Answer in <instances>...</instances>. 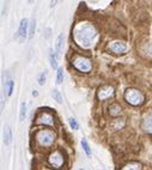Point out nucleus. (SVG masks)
<instances>
[{
    "instance_id": "f257e3e1",
    "label": "nucleus",
    "mask_w": 152,
    "mask_h": 170,
    "mask_svg": "<svg viewBox=\"0 0 152 170\" xmlns=\"http://www.w3.org/2000/svg\"><path fill=\"white\" fill-rule=\"evenodd\" d=\"M96 36H97L96 29L89 23L78 24L74 29L76 41L78 42V44H80L81 47H85V48L91 47L94 44Z\"/></svg>"
},
{
    "instance_id": "f03ea898",
    "label": "nucleus",
    "mask_w": 152,
    "mask_h": 170,
    "mask_svg": "<svg viewBox=\"0 0 152 170\" xmlns=\"http://www.w3.org/2000/svg\"><path fill=\"white\" fill-rule=\"evenodd\" d=\"M125 98L126 101L132 104V105H139L144 102V96L140 91L135 90V89H128L125 92Z\"/></svg>"
},
{
    "instance_id": "7ed1b4c3",
    "label": "nucleus",
    "mask_w": 152,
    "mask_h": 170,
    "mask_svg": "<svg viewBox=\"0 0 152 170\" xmlns=\"http://www.w3.org/2000/svg\"><path fill=\"white\" fill-rule=\"evenodd\" d=\"M37 140H39V143L42 145V146H49L53 144V141L55 139V134L52 132V131H40L36 135Z\"/></svg>"
},
{
    "instance_id": "20e7f679",
    "label": "nucleus",
    "mask_w": 152,
    "mask_h": 170,
    "mask_svg": "<svg viewBox=\"0 0 152 170\" xmlns=\"http://www.w3.org/2000/svg\"><path fill=\"white\" fill-rule=\"evenodd\" d=\"M73 66L80 71V72H90L91 68H92V65H91V61L86 58H77L74 61H73Z\"/></svg>"
},
{
    "instance_id": "39448f33",
    "label": "nucleus",
    "mask_w": 152,
    "mask_h": 170,
    "mask_svg": "<svg viewBox=\"0 0 152 170\" xmlns=\"http://www.w3.org/2000/svg\"><path fill=\"white\" fill-rule=\"evenodd\" d=\"M49 163L54 166V168H60L64 164V157L60 152H53L49 156Z\"/></svg>"
},
{
    "instance_id": "423d86ee",
    "label": "nucleus",
    "mask_w": 152,
    "mask_h": 170,
    "mask_svg": "<svg viewBox=\"0 0 152 170\" xmlns=\"http://www.w3.org/2000/svg\"><path fill=\"white\" fill-rule=\"evenodd\" d=\"M113 94H114V89L111 86H109V85H105V86L100 88V90H98V98L100 100H107L110 96H113Z\"/></svg>"
},
{
    "instance_id": "0eeeda50",
    "label": "nucleus",
    "mask_w": 152,
    "mask_h": 170,
    "mask_svg": "<svg viewBox=\"0 0 152 170\" xmlns=\"http://www.w3.org/2000/svg\"><path fill=\"white\" fill-rule=\"evenodd\" d=\"M109 48H110L114 53H117V54H124V53L127 52V46H126L125 43H122V42H119V41L113 42V43L109 46Z\"/></svg>"
},
{
    "instance_id": "6e6552de",
    "label": "nucleus",
    "mask_w": 152,
    "mask_h": 170,
    "mask_svg": "<svg viewBox=\"0 0 152 170\" xmlns=\"http://www.w3.org/2000/svg\"><path fill=\"white\" fill-rule=\"evenodd\" d=\"M28 26H29V23H28V19L26 18H23L19 23V29H18V36L24 40L26 36H28Z\"/></svg>"
},
{
    "instance_id": "1a4fd4ad",
    "label": "nucleus",
    "mask_w": 152,
    "mask_h": 170,
    "mask_svg": "<svg viewBox=\"0 0 152 170\" xmlns=\"http://www.w3.org/2000/svg\"><path fill=\"white\" fill-rule=\"evenodd\" d=\"M36 124H43V125L54 126V120H53V116L50 114H48V113H43V114H41L37 118Z\"/></svg>"
},
{
    "instance_id": "9d476101",
    "label": "nucleus",
    "mask_w": 152,
    "mask_h": 170,
    "mask_svg": "<svg viewBox=\"0 0 152 170\" xmlns=\"http://www.w3.org/2000/svg\"><path fill=\"white\" fill-rule=\"evenodd\" d=\"M141 127L144 128L145 132L152 134V113L151 114H147L144 120H143V124H141Z\"/></svg>"
},
{
    "instance_id": "9b49d317",
    "label": "nucleus",
    "mask_w": 152,
    "mask_h": 170,
    "mask_svg": "<svg viewBox=\"0 0 152 170\" xmlns=\"http://www.w3.org/2000/svg\"><path fill=\"white\" fill-rule=\"evenodd\" d=\"M63 46H64V35L60 34L56 39V42H55V50H56L57 56H60L63 53Z\"/></svg>"
},
{
    "instance_id": "f8f14e48",
    "label": "nucleus",
    "mask_w": 152,
    "mask_h": 170,
    "mask_svg": "<svg viewBox=\"0 0 152 170\" xmlns=\"http://www.w3.org/2000/svg\"><path fill=\"white\" fill-rule=\"evenodd\" d=\"M11 141H12V132H11V128L6 126L4 129V143L5 145H10Z\"/></svg>"
},
{
    "instance_id": "ddd939ff",
    "label": "nucleus",
    "mask_w": 152,
    "mask_h": 170,
    "mask_svg": "<svg viewBox=\"0 0 152 170\" xmlns=\"http://www.w3.org/2000/svg\"><path fill=\"white\" fill-rule=\"evenodd\" d=\"M109 114H110L111 116H117V115H120V114H121V107H120L119 104H116V103L111 104V105L109 107Z\"/></svg>"
},
{
    "instance_id": "4468645a",
    "label": "nucleus",
    "mask_w": 152,
    "mask_h": 170,
    "mask_svg": "<svg viewBox=\"0 0 152 170\" xmlns=\"http://www.w3.org/2000/svg\"><path fill=\"white\" fill-rule=\"evenodd\" d=\"M49 62H50V66L55 70V68H59L57 67V59H56V54L54 53L53 49L49 50Z\"/></svg>"
},
{
    "instance_id": "2eb2a0df",
    "label": "nucleus",
    "mask_w": 152,
    "mask_h": 170,
    "mask_svg": "<svg viewBox=\"0 0 152 170\" xmlns=\"http://www.w3.org/2000/svg\"><path fill=\"white\" fill-rule=\"evenodd\" d=\"M80 143H81V147H83V150L85 151L86 156H87L89 158H91V156H92V152H91V149H90V146H89V144H87L86 139H81Z\"/></svg>"
},
{
    "instance_id": "dca6fc26",
    "label": "nucleus",
    "mask_w": 152,
    "mask_h": 170,
    "mask_svg": "<svg viewBox=\"0 0 152 170\" xmlns=\"http://www.w3.org/2000/svg\"><path fill=\"white\" fill-rule=\"evenodd\" d=\"M13 86H15V84H13V80L9 79L6 83H5V90H6V95L7 96H11L12 92H13Z\"/></svg>"
},
{
    "instance_id": "f3484780",
    "label": "nucleus",
    "mask_w": 152,
    "mask_h": 170,
    "mask_svg": "<svg viewBox=\"0 0 152 170\" xmlns=\"http://www.w3.org/2000/svg\"><path fill=\"white\" fill-rule=\"evenodd\" d=\"M25 116H26V104L25 102H22L19 108V121H24Z\"/></svg>"
},
{
    "instance_id": "a211bd4d",
    "label": "nucleus",
    "mask_w": 152,
    "mask_h": 170,
    "mask_svg": "<svg viewBox=\"0 0 152 170\" xmlns=\"http://www.w3.org/2000/svg\"><path fill=\"white\" fill-rule=\"evenodd\" d=\"M52 96H53V98H54L59 104H61V103H63V96H61V94H60V91H59V90L54 89V90L52 91Z\"/></svg>"
},
{
    "instance_id": "6ab92c4d",
    "label": "nucleus",
    "mask_w": 152,
    "mask_h": 170,
    "mask_svg": "<svg viewBox=\"0 0 152 170\" xmlns=\"http://www.w3.org/2000/svg\"><path fill=\"white\" fill-rule=\"evenodd\" d=\"M35 30H36V20L35 18L31 19V23H30V29H29V37L33 39L35 35Z\"/></svg>"
},
{
    "instance_id": "aec40b11",
    "label": "nucleus",
    "mask_w": 152,
    "mask_h": 170,
    "mask_svg": "<svg viewBox=\"0 0 152 170\" xmlns=\"http://www.w3.org/2000/svg\"><path fill=\"white\" fill-rule=\"evenodd\" d=\"M140 169H141L140 164H138V163H131V164L125 165L121 170H140Z\"/></svg>"
},
{
    "instance_id": "412c9836",
    "label": "nucleus",
    "mask_w": 152,
    "mask_h": 170,
    "mask_svg": "<svg viewBox=\"0 0 152 170\" xmlns=\"http://www.w3.org/2000/svg\"><path fill=\"white\" fill-rule=\"evenodd\" d=\"M63 81H64V70H63V67H59L57 76H56V83L60 85V84H63Z\"/></svg>"
},
{
    "instance_id": "4be33fe9",
    "label": "nucleus",
    "mask_w": 152,
    "mask_h": 170,
    "mask_svg": "<svg viewBox=\"0 0 152 170\" xmlns=\"http://www.w3.org/2000/svg\"><path fill=\"white\" fill-rule=\"evenodd\" d=\"M68 124H70V126H71V128L72 129H78V122H77V120L74 119V118H70L68 119Z\"/></svg>"
},
{
    "instance_id": "5701e85b",
    "label": "nucleus",
    "mask_w": 152,
    "mask_h": 170,
    "mask_svg": "<svg viewBox=\"0 0 152 170\" xmlns=\"http://www.w3.org/2000/svg\"><path fill=\"white\" fill-rule=\"evenodd\" d=\"M46 72H43V73H41L40 76H39V84L40 85H43L44 83H46Z\"/></svg>"
},
{
    "instance_id": "b1692460",
    "label": "nucleus",
    "mask_w": 152,
    "mask_h": 170,
    "mask_svg": "<svg viewBox=\"0 0 152 170\" xmlns=\"http://www.w3.org/2000/svg\"><path fill=\"white\" fill-rule=\"evenodd\" d=\"M146 50H147V54L152 56V43H151V44H148V46L146 47Z\"/></svg>"
},
{
    "instance_id": "393cba45",
    "label": "nucleus",
    "mask_w": 152,
    "mask_h": 170,
    "mask_svg": "<svg viewBox=\"0 0 152 170\" xmlns=\"http://www.w3.org/2000/svg\"><path fill=\"white\" fill-rule=\"evenodd\" d=\"M33 95H34V96H37V95H39V92H37V91H33Z\"/></svg>"
},
{
    "instance_id": "a878e982",
    "label": "nucleus",
    "mask_w": 152,
    "mask_h": 170,
    "mask_svg": "<svg viewBox=\"0 0 152 170\" xmlns=\"http://www.w3.org/2000/svg\"><path fill=\"white\" fill-rule=\"evenodd\" d=\"M80 170H85V169H80Z\"/></svg>"
},
{
    "instance_id": "bb28decb",
    "label": "nucleus",
    "mask_w": 152,
    "mask_h": 170,
    "mask_svg": "<svg viewBox=\"0 0 152 170\" xmlns=\"http://www.w3.org/2000/svg\"><path fill=\"white\" fill-rule=\"evenodd\" d=\"M44 170H49V169H44Z\"/></svg>"
}]
</instances>
